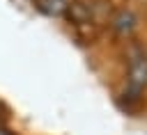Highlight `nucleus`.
Listing matches in <instances>:
<instances>
[{
	"instance_id": "7ed1b4c3",
	"label": "nucleus",
	"mask_w": 147,
	"mask_h": 135,
	"mask_svg": "<svg viewBox=\"0 0 147 135\" xmlns=\"http://www.w3.org/2000/svg\"><path fill=\"white\" fill-rule=\"evenodd\" d=\"M37 7L48 16H62L69 9V0H37Z\"/></svg>"
},
{
	"instance_id": "f03ea898",
	"label": "nucleus",
	"mask_w": 147,
	"mask_h": 135,
	"mask_svg": "<svg viewBox=\"0 0 147 135\" xmlns=\"http://www.w3.org/2000/svg\"><path fill=\"white\" fill-rule=\"evenodd\" d=\"M110 25H113L115 34H119V37H129V34L136 30V16H133V11H129V9H119V11L113 16Z\"/></svg>"
},
{
	"instance_id": "20e7f679",
	"label": "nucleus",
	"mask_w": 147,
	"mask_h": 135,
	"mask_svg": "<svg viewBox=\"0 0 147 135\" xmlns=\"http://www.w3.org/2000/svg\"><path fill=\"white\" fill-rule=\"evenodd\" d=\"M0 135H14L9 128H5V126H0Z\"/></svg>"
},
{
	"instance_id": "f257e3e1",
	"label": "nucleus",
	"mask_w": 147,
	"mask_h": 135,
	"mask_svg": "<svg viewBox=\"0 0 147 135\" xmlns=\"http://www.w3.org/2000/svg\"><path fill=\"white\" fill-rule=\"evenodd\" d=\"M126 82H129V96H133V98H138L140 92L147 87V53L138 46H133L129 50Z\"/></svg>"
}]
</instances>
